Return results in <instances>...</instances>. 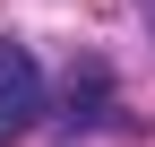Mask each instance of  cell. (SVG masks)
I'll return each instance as SVG.
<instances>
[{"label":"cell","mask_w":155,"mask_h":147,"mask_svg":"<svg viewBox=\"0 0 155 147\" xmlns=\"http://www.w3.org/2000/svg\"><path fill=\"white\" fill-rule=\"evenodd\" d=\"M35 121H43V69L26 43H0V147L26 138Z\"/></svg>","instance_id":"6da1fadb"},{"label":"cell","mask_w":155,"mask_h":147,"mask_svg":"<svg viewBox=\"0 0 155 147\" xmlns=\"http://www.w3.org/2000/svg\"><path fill=\"white\" fill-rule=\"evenodd\" d=\"M147 17H155V0H147Z\"/></svg>","instance_id":"7a4b0ae2"}]
</instances>
